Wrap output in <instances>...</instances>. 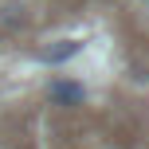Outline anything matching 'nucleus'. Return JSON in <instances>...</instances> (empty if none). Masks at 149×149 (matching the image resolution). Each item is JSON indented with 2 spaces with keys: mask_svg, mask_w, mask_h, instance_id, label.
Here are the masks:
<instances>
[{
  "mask_svg": "<svg viewBox=\"0 0 149 149\" xmlns=\"http://www.w3.org/2000/svg\"><path fill=\"white\" fill-rule=\"evenodd\" d=\"M24 20H28V16H24V8H20V4L0 8V28H4V31H20V28H24Z\"/></svg>",
  "mask_w": 149,
  "mask_h": 149,
  "instance_id": "3",
  "label": "nucleus"
},
{
  "mask_svg": "<svg viewBox=\"0 0 149 149\" xmlns=\"http://www.w3.org/2000/svg\"><path fill=\"white\" fill-rule=\"evenodd\" d=\"M47 98H51L55 106H82L86 102V90H82V82H74V79H55L51 86H47Z\"/></svg>",
  "mask_w": 149,
  "mask_h": 149,
  "instance_id": "2",
  "label": "nucleus"
},
{
  "mask_svg": "<svg viewBox=\"0 0 149 149\" xmlns=\"http://www.w3.org/2000/svg\"><path fill=\"white\" fill-rule=\"evenodd\" d=\"M79 51H82V39H55V43H47V47L36 51V63H43V67H59V63L74 59Z\"/></svg>",
  "mask_w": 149,
  "mask_h": 149,
  "instance_id": "1",
  "label": "nucleus"
},
{
  "mask_svg": "<svg viewBox=\"0 0 149 149\" xmlns=\"http://www.w3.org/2000/svg\"><path fill=\"white\" fill-rule=\"evenodd\" d=\"M141 4H145V8H149V0H141Z\"/></svg>",
  "mask_w": 149,
  "mask_h": 149,
  "instance_id": "4",
  "label": "nucleus"
}]
</instances>
